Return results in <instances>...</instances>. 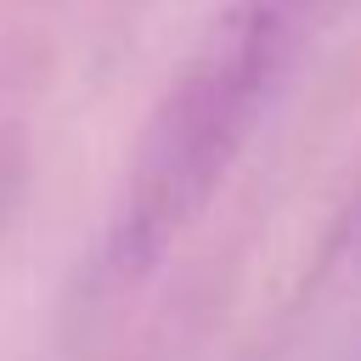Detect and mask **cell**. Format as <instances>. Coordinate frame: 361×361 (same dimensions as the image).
<instances>
[{"mask_svg": "<svg viewBox=\"0 0 361 361\" xmlns=\"http://www.w3.org/2000/svg\"><path fill=\"white\" fill-rule=\"evenodd\" d=\"M350 0H226L158 96L113 209V265L152 271L214 203L305 51Z\"/></svg>", "mask_w": 361, "mask_h": 361, "instance_id": "obj_1", "label": "cell"}, {"mask_svg": "<svg viewBox=\"0 0 361 361\" xmlns=\"http://www.w3.org/2000/svg\"><path fill=\"white\" fill-rule=\"evenodd\" d=\"M254 361H361V192Z\"/></svg>", "mask_w": 361, "mask_h": 361, "instance_id": "obj_2", "label": "cell"}]
</instances>
